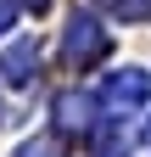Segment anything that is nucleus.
Instances as JSON below:
<instances>
[{
	"label": "nucleus",
	"instance_id": "1",
	"mask_svg": "<svg viewBox=\"0 0 151 157\" xmlns=\"http://www.w3.org/2000/svg\"><path fill=\"white\" fill-rule=\"evenodd\" d=\"M112 51V34L95 23V17H79L73 11V23H67V34H62V56H67V67H95L101 56Z\"/></svg>",
	"mask_w": 151,
	"mask_h": 157
},
{
	"label": "nucleus",
	"instance_id": "2",
	"mask_svg": "<svg viewBox=\"0 0 151 157\" xmlns=\"http://www.w3.org/2000/svg\"><path fill=\"white\" fill-rule=\"evenodd\" d=\"M145 95H151V73H145V67L106 73V84H101V101H106L112 112H134V107H145Z\"/></svg>",
	"mask_w": 151,
	"mask_h": 157
},
{
	"label": "nucleus",
	"instance_id": "3",
	"mask_svg": "<svg viewBox=\"0 0 151 157\" xmlns=\"http://www.w3.org/2000/svg\"><path fill=\"white\" fill-rule=\"evenodd\" d=\"M34 67H39V39H17V45L0 56V78H6V84H28Z\"/></svg>",
	"mask_w": 151,
	"mask_h": 157
},
{
	"label": "nucleus",
	"instance_id": "4",
	"mask_svg": "<svg viewBox=\"0 0 151 157\" xmlns=\"http://www.w3.org/2000/svg\"><path fill=\"white\" fill-rule=\"evenodd\" d=\"M90 112H95V101H90L84 90H62V95H56V124H62L67 135H73V129L84 135L90 124H95V118H90Z\"/></svg>",
	"mask_w": 151,
	"mask_h": 157
},
{
	"label": "nucleus",
	"instance_id": "5",
	"mask_svg": "<svg viewBox=\"0 0 151 157\" xmlns=\"http://www.w3.org/2000/svg\"><path fill=\"white\" fill-rule=\"evenodd\" d=\"M90 129H95V124H90ZM95 157H129V140H123L118 124H101L95 129Z\"/></svg>",
	"mask_w": 151,
	"mask_h": 157
},
{
	"label": "nucleus",
	"instance_id": "6",
	"mask_svg": "<svg viewBox=\"0 0 151 157\" xmlns=\"http://www.w3.org/2000/svg\"><path fill=\"white\" fill-rule=\"evenodd\" d=\"M17 157H67V140L62 135H34V140L17 146Z\"/></svg>",
	"mask_w": 151,
	"mask_h": 157
},
{
	"label": "nucleus",
	"instance_id": "7",
	"mask_svg": "<svg viewBox=\"0 0 151 157\" xmlns=\"http://www.w3.org/2000/svg\"><path fill=\"white\" fill-rule=\"evenodd\" d=\"M101 6H106L112 17H145V11H151V0H101Z\"/></svg>",
	"mask_w": 151,
	"mask_h": 157
},
{
	"label": "nucleus",
	"instance_id": "8",
	"mask_svg": "<svg viewBox=\"0 0 151 157\" xmlns=\"http://www.w3.org/2000/svg\"><path fill=\"white\" fill-rule=\"evenodd\" d=\"M11 23H17V0H0V34H6Z\"/></svg>",
	"mask_w": 151,
	"mask_h": 157
},
{
	"label": "nucleus",
	"instance_id": "9",
	"mask_svg": "<svg viewBox=\"0 0 151 157\" xmlns=\"http://www.w3.org/2000/svg\"><path fill=\"white\" fill-rule=\"evenodd\" d=\"M17 6H28V11H34V17H39V11H45V6H50V0H17Z\"/></svg>",
	"mask_w": 151,
	"mask_h": 157
},
{
	"label": "nucleus",
	"instance_id": "10",
	"mask_svg": "<svg viewBox=\"0 0 151 157\" xmlns=\"http://www.w3.org/2000/svg\"><path fill=\"white\" fill-rule=\"evenodd\" d=\"M145 146H151V124H145Z\"/></svg>",
	"mask_w": 151,
	"mask_h": 157
}]
</instances>
